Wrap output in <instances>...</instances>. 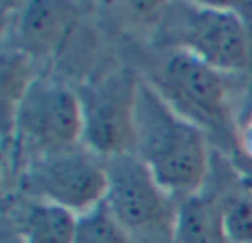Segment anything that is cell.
<instances>
[{
    "mask_svg": "<svg viewBox=\"0 0 252 243\" xmlns=\"http://www.w3.org/2000/svg\"><path fill=\"white\" fill-rule=\"evenodd\" d=\"M11 217L22 243H75L78 214L60 206L25 197L16 204Z\"/></svg>",
    "mask_w": 252,
    "mask_h": 243,
    "instance_id": "9c48e42d",
    "label": "cell"
},
{
    "mask_svg": "<svg viewBox=\"0 0 252 243\" xmlns=\"http://www.w3.org/2000/svg\"><path fill=\"white\" fill-rule=\"evenodd\" d=\"M7 128H13L31 159L82 146L84 120L78 91L56 78L35 75Z\"/></svg>",
    "mask_w": 252,
    "mask_h": 243,
    "instance_id": "277c9868",
    "label": "cell"
},
{
    "mask_svg": "<svg viewBox=\"0 0 252 243\" xmlns=\"http://www.w3.org/2000/svg\"><path fill=\"white\" fill-rule=\"evenodd\" d=\"M7 243H22V241H20V239H18V237H16V235H13V239H9Z\"/></svg>",
    "mask_w": 252,
    "mask_h": 243,
    "instance_id": "5bb4252c",
    "label": "cell"
},
{
    "mask_svg": "<svg viewBox=\"0 0 252 243\" xmlns=\"http://www.w3.org/2000/svg\"><path fill=\"white\" fill-rule=\"evenodd\" d=\"M139 82L142 78L130 69H115L80 89L84 120L82 146L104 159L135 151Z\"/></svg>",
    "mask_w": 252,
    "mask_h": 243,
    "instance_id": "52a82bcc",
    "label": "cell"
},
{
    "mask_svg": "<svg viewBox=\"0 0 252 243\" xmlns=\"http://www.w3.org/2000/svg\"><path fill=\"white\" fill-rule=\"evenodd\" d=\"M75 20V7L66 2H29L13 25V51L29 60L51 58L66 40Z\"/></svg>",
    "mask_w": 252,
    "mask_h": 243,
    "instance_id": "ba28073f",
    "label": "cell"
},
{
    "mask_svg": "<svg viewBox=\"0 0 252 243\" xmlns=\"http://www.w3.org/2000/svg\"><path fill=\"white\" fill-rule=\"evenodd\" d=\"M106 186V159L87 146L29 159L20 175V190L27 199L60 206L73 214L100 206Z\"/></svg>",
    "mask_w": 252,
    "mask_h": 243,
    "instance_id": "8992f818",
    "label": "cell"
},
{
    "mask_svg": "<svg viewBox=\"0 0 252 243\" xmlns=\"http://www.w3.org/2000/svg\"><path fill=\"white\" fill-rule=\"evenodd\" d=\"M217 190L226 241L252 243V173L228 179Z\"/></svg>",
    "mask_w": 252,
    "mask_h": 243,
    "instance_id": "8fae6325",
    "label": "cell"
},
{
    "mask_svg": "<svg viewBox=\"0 0 252 243\" xmlns=\"http://www.w3.org/2000/svg\"><path fill=\"white\" fill-rule=\"evenodd\" d=\"M175 49L195 56L226 75L252 64V35L241 13L230 4L184 2L166 7L164 16Z\"/></svg>",
    "mask_w": 252,
    "mask_h": 243,
    "instance_id": "3957f363",
    "label": "cell"
},
{
    "mask_svg": "<svg viewBox=\"0 0 252 243\" xmlns=\"http://www.w3.org/2000/svg\"><path fill=\"white\" fill-rule=\"evenodd\" d=\"M104 204L133 239L173 241L177 201L135 152L106 159ZM175 243V241H173Z\"/></svg>",
    "mask_w": 252,
    "mask_h": 243,
    "instance_id": "5b68a950",
    "label": "cell"
},
{
    "mask_svg": "<svg viewBox=\"0 0 252 243\" xmlns=\"http://www.w3.org/2000/svg\"><path fill=\"white\" fill-rule=\"evenodd\" d=\"M75 243H133V237L102 201L95 208L78 214Z\"/></svg>",
    "mask_w": 252,
    "mask_h": 243,
    "instance_id": "7c38bea8",
    "label": "cell"
},
{
    "mask_svg": "<svg viewBox=\"0 0 252 243\" xmlns=\"http://www.w3.org/2000/svg\"><path fill=\"white\" fill-rule=\"evenodd\" d=\"M133 243H173V241H155V239H133Z\"/></svg>",
    "mask_w": 252,
    "mask_h": 243,
    "instance_id": "4fadbf2b",
    "label": "cell"
},
{
    "mask_svg": "<svg viewBox=\"0 0 252 243\" xmlns=\"http://www.w3.org/2000/svg\"><path fill=\"white\" fill-rule=\"evenodd\" d=\"M230 75L213 69L186 51L173 49L157 66L148 82L175 106L182 115L195 122L201 130L219 142L228 155L239 161L237 122L230 111ZM241 164V161H239Z\"/></svg>",
    "mask_w": 252,
    "mask_h": 243,
    "instance_id": "7a4b0ae2",
    "label": "cell"
},
{
    "mask_svg": "<svg viewBox=\"0 0 252 243\" xmlns=\"http://www.w3.org/2000/svg\"><path fill=\"white\" fill-rule=\"evenodd\" d=\"M210 139L142 78L135 106V155L175 201L199 192L210 175Z\"/></svg>",
    "mask_w": 252,
    "mask_h": 243,
    "instance_id": "6da1fadb",
    "label": "cell"
},
{
    "mask_svg": "<svg viewBox=\"0 0 252 243\" xmlns=\"http://www.w3.org/2000/svg\"><path fill=\"white\" fill-rule=\"evenodd\" d=\"M175 243H228L223 235L219 190L201 188L199 192L177 201L175 214Z\"/></svg>",
    "mask_w": 252,
    "mask_h": 243,
    "instance_id": "30bf717a",
    "label": "cell"
}]
</instances>
